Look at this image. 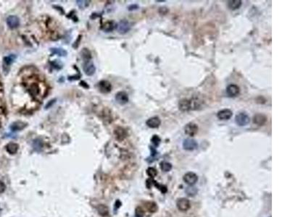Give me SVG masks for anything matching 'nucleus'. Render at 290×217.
Returning <instances> with one entry per match:
<instances>
[{
    "mask_svg": "<svg viewBox=\"0 0 290 217\" xmlns=\"http://www.w3.org/2000/svg\"><path fill=\"white\" fill-rule=\"evenodd\" d=\"M115 23L113 21H110L106 22L105 25H103V30L105 31V32H110V31H113L114 28H115Z\"/></svg>",
    "mask_w": 290,
    "mask_h": 217,
    "instance_id": "a878e982",
    "label": "nucleus"
},
{
    "mask_svg": "<svg viewBox=\"0 0 290 217\" xmlns=\"http://www.w3.org/2000/svg\"><path fill=\"white\" fill-rule=\"evenodd\" d=\"M80 77V75H75V76H70L68 77V80H78Z\"/></svg>",
    "mask_w": 290,
    "mask_h": 217,
    "instance_id": "4c0bfd02",
    "label": "nucleus"
},
{
    "mask_svg": "<svg viewBox=\"0 0 290 217\" xmlns=\"http://www.w3.org/2000/svg\"><path fill=\"white\" fill-rule=\"evenodd\" d=\"M183 179H184V181L186 182V183L192 186V185H195V184L197 182L198 177L195 173L188 172L184 174Z\"/></svg>",
    "mask_w": 290,
    "mask_h": 217,
    "instance_id": "423d86ee",
    "label": "nucleus"
},
{
    "mask_svg": "<svg viewBox=\"0 0 290 217\" xmlns=\"http://www.w3.org/2000/svg\"><path fill=\"white\" fill-rule=\"evenodd\" d=\"M51 54L52 55L56 54L60 57H65L67 55V52L63 49H60V48H52L50 49Z\"/></svg>",
    "mask_w": 290,
    "mask_h": 217,
    "instance_id": "4be33fe9",
    "label": "nucleus"
},
{
    "mask_svg": "<svg viewBox=\"0 0 290 217\" xmlns=\"http://www.w3.org/2000/svg\"><path fill=\"white\" fill-rule=\"evenodd\" d=\"M176 206L180 211H187L190 208V202L187 198H180L177 200Z\"/></svg>",
    "mask_w": 290,
    "mask_h": 217,
    "instance_id": "20e7f679",
    "label": "nucleus"
},
{
    "mask_svg": "<svg viewBox=\"0 0 290 217\" xmlns=\"http://www.w3.org/2000/svg\"><path fill=\"white\" fill-rule=\"evenodd\" d=\"M249 122H250L249 117L247 113H244V112L238 114L235 117V122L239 126H245V125H248Z\"/></svg>",
    "mask_w": 290,
    "mask_h": 217,
    "instance_id": "f03ea898",
    "label": "nucleus"
},
{
    "mask_svg": "<svg viewBox=\"0 0 290 217\" xmlns=\"http://www.w3.org/2000/svg\"><path fill=\"white\" fill-rule=\"evenodd\" d=\"M146 124L150 128H157L161 124V120L158 117H153L147 119Z\"/></svg>",
    "mask_w": 290,
    "mask_h": 217,
    "instance_id": "2eb2a0df",
    "label": "nucleus"
},
{
    "mask_svg": "<svg viewBox=\"0 0 290 217\" xmlns=\"http://www.w3.org/2000/svg\"><path fill=\"white\" fill-rule=\"evenodd\" d=\"M115 100L118 104H121V105H124L128 101V94L126 92L121 91V92H118L115 95Z\"/></svg>",
    "mask_w": 290,
    "mask_h": 217,
    "instance_id": "4468645a",
    "label": "nucleus"
},
{
    "mask_svg": "<svg viewBox=\"0 0 290 217\" xmlns=\"http://www.w3.org/2000/svg\"><path fill=\"white\" fill-rule=\"evenodd\" d=\"M76 2H77L78 6H79L80 8L84 9V8H85V7H86L89 4L90 1H77Z\"/></svg>",
    "mask_w": 290,
    "mask_h": 217,
    "instance_id": "473e14b6",
    "label": "nucleus"
},
{
    "mask_svg": "<svg viewBox=\"0 0 290 217\" xmlns=\"http://www.w3.org/2000/svg\"><path fill=\"white\" fill-rule=\"evenodd\" d=\"M242 6V1L240 0H233L228 1V7L231 10H236Z\"/></svg>",
    "mask_w": 290,
    "mask_h": 217,
    "instance_id": "6ab92c4d",
    "label": "nucleus"
},
{
    "mask_svg": "<svg viewBox=\"0 0 290 217\" xmlns=\"http://www.w3.org/2000/svg\"><path fill=\"white\" fill-rule=\"evenodd\" d=\"M6 189V186L4 185V183L1 181H0V193H2L4 192Z\"/></svg>",
    "mask_w": 290,
    "mask_h": 217,
    "instance_id": "72a5a7b5",
    "label": "nucleus"
},
{
    "mask_svg": "<svg viewBox=\"0 0 290 217\" xmlns=\"http://www.w3.org/2000/svg\"><path fill=\"white\" fill-rule=\"evenodd\" d=\"M198 130H199L198 126L197 124L194 123V122H189L187 125H186L185 128H184L185 133L190 137L195 136L198 133Z\"/></svg>",
    "mask_w": 290,
    "mask_h": 217,
    "instance_id": "7ed1b4c3",
    "label": "nucleus"
},
{
    "mask_svg": "<svg viewBox=\"0 0 290 217\" xmlns=\"http://www.w3.org/2000/svg\"><path fill=\"white\" fill-rule=\"evenodd\" d=\"M16 59V56L14 54H11L10 56H7L4 57L3 59V69L5 71H8L10 66L13 63L15 59Z\"/></svg>",
    "mask_w": 290,
    "mask_h": 217,
    "instance_id": "dca6fc26",
    "label": "nucleus"
},
{
    "mask_svg": "<svg viewBox=\"0 0 290 217\" xmlns=\"http://www.w3.org/2000/svg\"><path fill=\"white\" fill-rule=\"evenodd\" d=\"M98 88L100 92L103 93H107L111 91L112 86L110 83L107 80H102L98 83Z\"/></svg>",
    "mask_w": 290,
    "mask_h": 217,
    "instance_id": "ddd939ff",
    "label": "nucleus"
},
{
    "mask_svg": "<svg viewBox=\"0 0 290 217\" xmlns=\"http://www.w3.org/2000/svg\"><path fill=\"white\" fill-rule=\"evenodd\" d=\"M233 116L232 111L228 109H222L217 113V117L220 120H228Z\"/></svg>",
    "mask_w": 290,
    "mask_h": 217,
    "instance_id": "6e6552de",
    "label": "nucleus"
},
{
    "mask_svg": "<svg viewBox=\"0 0 290 217\" xmlns=\"http://www.w3.org/2000/svg\"><path fill=\"white\" fill-rule=\"evenodd\" d=\"M159 12H160V13L161 15H166V13L168 12V10L165 7H160V10H159Z\"/></svg>",
    "mask_w": 290,
    "mask_h": 217,
    "instance_id": "c9c22d12",
    "label": "nucleus"
},
{
    "mask_svg": "<svg viewBox=\"0 0 290 217\" xmlns=\"http://www.w3.org/2000/svg\"><path fill=\"white\" fill-rule=\"evenodd\" d=\"M97 210L99 214L102 216H107L109 214V209L105 205L100 204L97 206Z\"/></svg>",
    "mask_w": 290,
    "mask_h": 217,
    "instance_id": "aec40b11",
    "label": "nucleus"
},
{
    "mask_svg": "<svg viewBox=\"0 0 290 217\" xmlns=\"http://www.w3.org/2000/svg\"><path fill=\"white\" fill-rule=\"evenodd\" d=\"M150 150H151V151H152V156H154L155 155H157V151H156V150L154 149H153L152 147H150Z\"/></svg>",
    "mask_w": 290,
    "mask_h": 217,
    "instance_id": "ea45409f",
    "label": "nucleus"
},
{
    "mask_svg": "<svg viewBox=\"0 0 290 217\" xmlns=\"http://www.w3.org/2000/svg\"><path fill=\"white\" fill-rule=\"evenodd\" d=\"M200 106L199 100L197 98H182L178 102V108L181 112H189L191 110H195Z\"/></svg>",
    "mask_w": 290,
    "mask_h": 217,
    "instance_id": "f257e3e1",
    "label": "nucleus"
},
{
    "mask_svg": "<svg viewBox=\"0 0 290 217\" xmlns=\"http://www.w3.org/2000/svg\"><path fill=\"white\" fill-rule=\"evenodd\" d=\"M118 31L121 34H125L131 29V25L127 20H121L117 26Z\"/></svg>",
    "mask_w": 290,
    "mask_h": 217,
    "instance_id": "9d476101",
    "label": "nucleus"
},
{
    "mask_svg": "<svg viewBox=\"0 0 290 217\" xmlns=\"http://www.w3.org/2000/svg\"><path fill=\"white\" fill-rule=\"evenodd\" d=\"M81 56L86 61H89L91 59V52L88 49H82V51L81 52Z\"/></svg>",
    "mask_w": 290,
    "mask_h": 217,
    "instance_id": "393cba45",
    "label": "nucleus"
},
{
    "mask_svg": "<svg viewBox=\"0 0 290 217\" xmlns=\"http://www.w3.org/2000/svg\"><path fill=\"white\" fill-rule=\"evenodd\" d=\"M160 169L162 171L165 172H168L171 171L172 169V164L171 163L166 162V161H163L160 163Z\"/></svg>",
    "mask_w": 290,
    "mask_h": 217,
    "instance_id": "bb28decb",
    "label": "nucleus"
},
{
    "mask_svg": "<svg viewBox=\"0 0 290 217\" xmlns=\"http://www.w3.org/2000/svg\"><path fill=\"white\" fill-rule=\"evenodd\" d=\"M135 215L136 217H144L145 216V211L143 210L142 207H137L135 211Z\"/></svg>",
    "mask_w": 290,
    "mask_h": 217,
    "instance_id": "2f4dec72",
    "label": "nucleus"
},
{
    "mask_svg": "<svg viewBox=\"0 0 290 217\" xmlns=\"http://www.w3.org/2000/svg\"><path fill=\"white\" fill-rule=\"evenodd\" d=\"M58 60H55V62H52V65H53V67H55V68L58 69V70H60V69L62 68V65H58Z\"/></svg>",
    "mask_w": 290,
    "mask_h": 217,
    "instance_id": "f704fd0d",
    "label": "nucleus"
},
{
    "mask_svg": "<svg viewBox=\"0 0 290 217\" xmlns=\"http://www.w3.org/2000/svg\"><path fill=\"white\" fill-rule=\"evenodd\" d=\"M145 207L147 210L151 213H154L157 211V206L154 202H147L145 203Z\"/></svg>",
    "mask_w": 290,
    "mask_h": 217,
    "instance_id": "b1692460",
    "label": "nucleus"
},
{
    "mask_svg": "<svg viewBox=\"0 0 290 217\" xmlns=\"http://www.w3.org/2000/svg\"><path fill=\"white\" fill-rule=\"evenodd\" d=\"M240 88L237 85L231 84L226 88V93L229 97H236L239 94Z\"/></svg>",
    "mask_w": 290,
    "mask_h": 217,
    "instance_id": "1a4fd4ad",
    "label": "nucleus"
},
{
    "mask_svg": "<svg viewBox=\"0 0 290 217\" xmlns=\"http://www.w3.org/2000/svg\"><path fill=\"white\" fill-rule=\"evenodd\" d=\"M18 148L19 146L17 143H10L7 145V146H6V150H7V151L8 152L9 154H15L17 153L18 150Z\"/></svg>",
    "mask_w": 290,
    "mask_h": 217,
    "instance_id": "412c9836",
    "label": "nucleus"
},
{
    "mask_svg": "<svg viewBox=\"0 0 290 217\" xmlns=\"http://www.w3.org/2000/svg\"><path fill=\"white\" fill-rule=\"evenodd\" d=\"M28 93H30V95L34 96V98L37 97L39 94V86L37 83H32L29 87L28 90Z\"/></svg>",
    "mask_w": 290,
    "mask_h": 217,
    "instance_id": "a211bd4d",
    "label": "nucleus"
},
{
    "mask_svg": "<svg viewBox=\"0 0 290 217\" xmlns=\"http://www.w3.org/2000/svg\"></svg>",
    "mask_w": 290,
    "mask_h": 217,
    "instance_id": "37998d69",
    "label": "nucleus"
},
{
    "mask_svg": "<svg viewBox=\"0 0 290 217\" xmlns=\"http://www.w3.org/2000/svg\"><path fill=\"white\" fill-rule=\"evenodd\" d=\"M138 8V6L136 4H133V5H131L128 7V10H136Z\"/></svg>",
    "mask_w": 290,
    "mask_h": 217,
    "instance_id": "58836bf2",
    "label": "nucleus"
},
{
    "mask_svg": "<svg viewBox=\"0 0 290 217\" xmlns=\"http://www.w3.org/2000/svg\"><path fill=\"white\" fill-rule=\"evenodd\" d=\"M27 126V124L21 121H16V122H13L11 125H10V129L12 131H19V130H23L25 127Z\"/></svg>",
    "mask_w": 290,
    "mask_h": 217,
    "instance_id": "f3484780",
    "label": "nucleus"
},
{
    "mask_svg": "<svg viewBox=\"0 0 290 217\" xmlns=\"http://www.w3.org/2000/svg\"><path fill=\"white\" fill-rule=\"evenodd\" d=\"M81 86H82L84 87V88H89L88 85H87V83H86V82H84V81H81Z\"/></svg>",
    "mask_w": 290,
    "mask_h": 217,
    "instance_id": "a19ab883",
    "label": "nucleus"
},
{
    "mask_svg": "<svg viewBox=\"0 0 290 217\" xmlns=\"http://www.w3.org/2000/svg\"><path fill=\"white\" fill-rule=\"evenodd\" d=\"M1 209H0V216H1Z\"/></svg>",
    "mask_w": 290,
    "mask_h": 217,
    "instance_id": "79ce46f5",
    "label": "nucleus"
},
{
    "mask_svg": "<svg viewBox=\"0 0 290 217\" xmlns=\"http://www.w3.org/2000/svg\"><path fill=\"white\" fill-rule=\"evenodd\" d=\"M7 24L11 29L18 28L20 25V20L17 16L10 15L7 18Z\"/></svg>",
    "mask_w": 290,
    "mask_h": 217,
    "instance_id": "9b49d317",
    "label": "nucleus"
},
{
    "mask_svg": "<svg viewBox=\"0 0 290 217\" xmlns=\"http://www.w3.org/2000/svg\"><path fill=\"white\" fill-rule=\"evenodd\" d=\"M55 101H56V99H53V100H52V101H49V103H48L47 104H46V109H48V108H49V107H52V105H53L55 103Z\"/></svg>",
    "mask_w": 290,
    "mask_h": 217,
    "instance_id": "e433bc0d",
    "label": "nucleus"
},
{
    "mask_svg": "<svg viewBox=\"0 0 290 217\" xmlns=\"http://www.w3.org/2000/svg\"><path fill=\"white\" fill-rule=\"evenodd\" d=\"M83 70L86 75L88 76H91L94 74L96 71L95 66L91 61H86L85 63L83 65Z\"/></svg>",
    "mask_w": 290,
    "mask_h": 217,
    "instance_id": "0eeeda50",
    "label": "nucleus"
},
{
    "mask_svg": "<svg viewBox=\"0 0 290 217\" xmlns=\"http://www.w3.org/2000/svg\"><path fill=\"white\" fill-rule=\"evenodd\" d=\"M198 144L196 140L191 138L185 139L183 142V148L187 151H194L197 149Z\"/></svg>",
    "mask_w": 290,
    "mask_h": 217,
    "instance_id": "39448f33",
    "label": "nucleus"
},
{
    "mask_svg": "<svg viewBox=\"0 0 290 217\" xmlns=\"http://www.w3.org/2000/svg\"><path fill=\"white\" fill-rule=\"evenodd\" d=\"M151 141L154 146L157 147V146L160 145V141H161V139H160V137H159L158 135H153L152 137Z\"/></svg>",
    "mask_w": 290,
    "mask_h": 217,
    "instance_id": "c756f323",
    "label": "nucleus"
},
{
    "mask_svg": "<svg viewBox=\"0 0 290 217\" xmlns=\"http://www.w3.org/2000/svg\"><path fill=\"white\" fill-rule=\"evenodd\" d=\"M186 192H187L188 195L194 196L196 195L197 193V190L195 188H194V187H189L186 190Z\"/></svg>",
    "mask_w": 290,
    "mask_h": 217,
    "instance_id": "7c9ffc66",
    "label": "nucleus"
},
{
    "mask_svg": "<svg viewBox=\"0 0 290 217\" xmlns=\"http://www.w3.org/2000/svg\"><path fill=\"white\" fill-rule=\"evenodd\" d=\"M147 174L149 177H150L151 178H154V177L157 176V170H155L153 167H149L147 170Z\"/></svg>",
    "mask_w": 290,
    "mask_h": 217,
    "instance_id": "c85d7f7f",
    "label": "nucleus"
},
{
    "mask_svg": "<svg viewBox=\"0 0 290 217\" xmlns=\"http://www.w3.org/2000/svg\"><path fill=\"white\" fill-rule=\"evenodd\" d=\"M115 134L116 135V137L118 138V140H124L125 137H126V131H125L124 129H123L121 128H117L115 131Z\"/></svg>",
    "mask_w": 290,
    "mask_h": 217,
    "instance_id": "5701e85b",
    "label": "nucleus"
},
{
    "mask_svg": "<svg viewBox=\"0 0 290 217\" xmlns=\"http://www.w3.org/2000/svg\"><path fill=\"white\" fill-rule=\"evenodd\" d=\"M267 117L263 114H256L253 117V122L255 125H258L259 126L264 125L267 122Z\"/></svg>",
    "mask_w": 290,
    "mask_h": 217,
    "instance_id": "f8f14e48",
    "label": "nucleus"
},
{
    "mask_svg": "<svg viewBox=\"0 0 290 217\" xmlns=\"http://www.w3.org/2000/svg\"><path fill=\"white\" fill-rule=\"evenodd\" d=\"M34 149L37 151H40L41 150L42 147H43V143L40 139H37V140H34Z\"/></svg>",
    "mask_w": 290,
    "mask_h": 217,
    "instance_id": "cd10ccee",
    "label": "nucleus"
}]
</instances>
